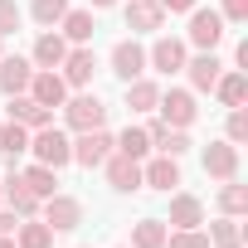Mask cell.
Masks as SVG:
<instances>
[{
  "label": "cell",
  "instance_id": "cell-40",
  "mask_svg": "<svg viewBox=\"0 0 248 248\" xmlns=\"http://www.w3.org/2000/svg\"><path fill=\"white\" fill-rule=\"evenodd\" d=\"M0 204H5V180H0Z\"/></svg>",
  "mask_w": 248,
  "mask_h": 248
},
{
  "label": "cell",
  "instance_id": "cell-21",
  "mask_svg": "<svg viewBox=\"0 0 248 248\" xmlns=\"http://www.w3.org/2000/svg\"><path fill=\"white\" fill-rule=\"evenodd\" d=\"M63 54H68V39H63V34L44 30V34L34 39V63H39V68H59V63H63Z\"/></svg>",
  "mask_w": 248,
  "mask_h": 248
},
{
  "label": "cell",
  "instance_id": "cell-39",
  "mask_svg": "<svg viewBox=\"0 0 248 248\" xmlns=\"http://www.w3.org/2000/svg\"><path fill=\"white\" fill-rule=\"evenodd\" d=\"M0 248H15V233H0Z\"/></svg>",
  "mask_w": 248,
  "mask_h": 248
},
{
  "label": "cell",
  "instance_id": "cell-36",
  "mask_svg": "<svg viewBox=\"0 0 248 248\" xmlns=\"http://www.w3.org/2000/svg\"><path fill=\"white\" fill-rule=\"evenodd\" d=\"M161 10H170V15H190L195 10V0H156Z\"/></svg>",
  "mask_w": 248,
  "mask_h": 248
},
{
  "label": "cell",
  "instance_id": "cell-38",
  "mask_svg": "<svg viewBox=\"0 0 248 248\" xmlns=\"http://www.w3.org/2000/svg\"><path fill=\"white\" fill-rule=\"evenodd\" d=\"M88 5H93V10H107V5H117V0H88Z\"/></svg>",
  "mask_w": 248,
  "mask_h": 248
},
{
  "label": "cell",
  "instance_id": "cell-11",
  "mask_svg": "<svg viewBox=\"0 0 248 248\" xmlns=\"http://www.w3.org/2000/svg\"><path fill=\"white\" fill-rule=\"evenodd\" d=\"M204 175L233 180V175H238V146H233V141H209V146H204Z\"/></svg>",
  "mask_w": 248,
  "mask_h": 248
},
{
  "label": "cell",
  "instance_id": "cell-4",
  "mask_svg": "<svg viewBox=\"0 0 248 248\" xmlns=\"http://www.w3.org/2000/svg\"><path fill=\"white\" fill-rule=\"evenodd\" d=\"M161 117H166V127H175V132H185L190 122L200 117V107H195V93H185V88H170V93H161Z\"/></svg>",
  "mask_w": 248,
  "mask_h": 248
},
{
  "label": "cell",
  "instance_id": "cell-23",
  "mask_svg": "<svg viewBox=\"0 0 248 248\" xmlns=\"http://www.w3.org/2000/svg\"><path fill=\"white\" fill-rule=\"evenodd\" d=\"M59 25H63V39H68V44H88L93 30H97V25H93V10H68Z\"/></svg>",
  "mask_w": 248,
  "mask_h": 248
},
{
  "label": "cell",
  "instance_id": "cell-35",
  "mask_svg": "<svg viewBox=\"0 0 248 248\" xmlns=\"http://www.w3.org/2000/svg\"><path fill=\"white\" fill-rule=\"evenodd\" d=\"M224 20L243 25V20H248V0H224Z\"/></svg>",
  "mask_w": 248,
  "mask_h": 248
},
{
  "label": "cell",
  "instance_id": "cell-6",
  "mask_svg": "<svg viewBox=\"0 0 248 248\" xmlns=\"http://www.w3.org/2000/svg\"><path fill=\"white\" fill-rule=\"evenodd\" d=\"M59 68H63L59 78H63L68 88H88V83H93V73H97V54H93L88 44H78V49H68V54H63V63H59Z\"/></svg>",
  "mask_w": 248,
  "mask_h": 248
},
{
  "label": "cell",
  "instance_id": "cell-7",
  "mask_svg": "<svg viewBox=\"0 0 248 248\" xmlns=\"http://www.w3.org/2000/svg\"><path fill=\"white\" fill-rule=\"evenodd\" d=\"M107 156H112V137H107L102 127H93V132H78V141H73V161H78L83 170L102 166Z\"/></svg>",
  "mask_w": 248,
  "mask_h": 248
},
{
  "label": "cell",
  "instance_id": "cell-37",
  "mask_svg": "<svg viewBox=\"0 0 248 248\" xmlns=\"http://www.w3.org/2000/svg\"><path fill=\"white\" fill-rule=\"evenodd\" d=\"M15 219H20L15 209H0V233H15Z\"/></svg>",
  "mask_w": 248,
  "mask_h": 248
},
{
  "label": "cell",
  "instance_id": "cell-16",
  "mask_svg": "<svg viewBox=\"0 0 248 248\" xmlns=\"http://www.w3.org/2000/svg\"><path fill=\"white\" fill-rule=\"evenodd\" d=\"M30 78H34V63H30V59H20V54L0 59V93H5V97L25 93V88H30Z\"/></svg>",
  "mask_w": 248,
  "mask_h": 248
},
{
  "label": "cell",
  "instance_id": "cell-30",
  "mask_svg": "<svg viewBox=\"0 0 248 248\" xmlns=\"http://www.w3.org/2000/svg\"><path fill=\"white\" fill-rule=\"evenodd\" d=\"M30 15H34V25L54 30V25L68 15V0H34V5H30Z\"/></svg>",
  "mask_w": 248,
  "mask_h": 248
},
{
  "label": "cell",
  "instance_id": "cell-10",
  "mask_svg": "<svg viewBox=\"0 0 248 248\" xmlns=\"http://www.w3.org/2000/svg\"><path fill=\"white\" fill-rule=\"evenodd\" d=\"M146 63L156 68V73H180L185 68V39H170V34H161L156 44H151V54H146Z\"/></svg>",
  "mask_w": 248,
  "mask_h": 248
},
{
  "label": "cell",
  "instance_id": "cell-34",
  "mask_svg": "<svg viewBox=\"0 0 248 248\" xmlns=\"http://www.w3.org/2000/svg\"><path fill=\"white\" fill-rule=\"evenodd\" d=\"M20 30V5L15 0H0V34H15Z\"/></svg>",
  "mask_w": 248,
  "mask_h": 248
},
{
  "label": "cell",
  "instance_id": "cell-31",
  "mask_svg": "<svg viewBox=\"0 0 248 248\" xmlns=\"http://www.w3.org/2000/svg\"><path fill=\"white\" fill-rule=\"evenodd\" d=\"M219 209H224V214H233V219H238V214H243V209H248V190H243V185H238V180H224V190H219Z\"/></svg>",
  "mask_w": 248,
  "mask_h": 248
},
{
  "label": "cell",
  "instance_id": "cell-13",
  "mask_svg": "<svg viewBox=\"0 0 248 248\" xmlns=\"http://www.w3.org/2000/svg\"><path fill=\"white\" fill-rule=\"evenodd\" d=\"M185 73H190V88H195V93H214V83H219L224 63H219V54H214V49H204L200 59H185Z\"/></svg>",
  "mask_w": 248,
  "mask_h": 248
},
{
  "label": "cell",
  "instance_id": "cell-29",
  "mask_svg": "<svg viewBox=\"0 0 248 248\" xmlns=\"http://www.w3.org/2000/svg\"><path fill=\"white\" fill-rule=\"evenodd\" d=\"M122 156H132V161H141L146 151H151V137H146V127H127V132H122L117 141H112Z\"/></svg>",
  "mask_w": 248,
  "mask_h": 248
},
{
  "label": "cell",
  "instance_id": "cell-20",
  "mask_svg": "<svg viewBox=\"0 0 248 248\" xmlns=\"http://www.w3.org/2000/svg\"><path fill=\"white\" fill-rule=\"evenodd\" d=\"M25 151H30V127H20V122H0V156L15 166Z\"/></svg>",
  "mask_w": 248,
  "mask_h": 248
},
{
  "label": "cell",
  "instance_id": "cell-2",
  "mask_svg": "<svg viewBox=\"0 0 248 248\" xmlns=\"http://www.w3.org/2000/svg\"><path fill=\"white\" fill-rule=\"evenodd\" d=\"M63 122L73 132H93L107 122V107H102L97 93H78V97H63Z\"/></svg>",
  "mask_w": 248,
  "mask_h": 248
},
{
  "label": "cell",
  "instance_id": "cell-32",
  "mask_svg": "<svg viewBox=\"0 0 248 248\" xmlns=\"http://www.w3.org/2000/svg\"><path fill=\"white\" fill-rule=\"evenodd\" d=\"M166 248H209V233L204 229H170Z\"/></svg>",
  "mask_w": 248,
  "mask_h": 248
},
{
  "label": "cell",
  "instance_id": "cell-26",
  "mask_svg": "<svg viewBox=\"0 0 248 248\" xmlns=\"http://www.w3.org/2000/svg\"><path fill=\"white\" fill-rule=\"evenodd\" d=\"M166 233H170L166 219H141L132 229V248H166Z\"/></svg>",
  "mask_w": 248,
  "mask_h": 248
},
{
  "label": "cell",
  "instance_id": "cell-28",
  "mask_svg": "<svg viewBox=\"0 0 248 248\" xmlns=\"http://www.w3.org/2000/svg\"><path fill=\"white\" fill-rule=\"evenodd\" d=\"M209 243H214V248H243V229H238V219H233V214L214 219V224H209Z\"/></svg>",
  "mask_w": 248,
  "mask_h": 248
},
{
  "label": "cell",
  "instance_id": "cell-14",
  "mask_svg": "<svg viewBox=\"0 0 248 248\" xmlns=\"http://www.w3.org/2000/svg\"><path fill=\"white\" fill-rule=\"evenodd\" d=\"M5 112H10V122H20V127H30V132H39V127H49V122H54V112H49V107H39L30 93H15Z\"/></svg>",
  "mask_w": 248,
  "mask_h": 248
},
{
  "label": "cell",
  "instance_id": "cell-17",
  "mask_svg": "<svg viewBox=\"0 0 248 248\" xmlns=\"http://www.w3.org/2000/svg\"><path fill=\"white\" fill-rule=\"evenodd\" d=\"M141 185H151V190H175L180 185V161L175 156H156L151 166H141Z\"/></svg>",
  "mask_w": 248,
  "mask_h": 248
},
{
  "label": "cell",
  "instance_id": "cell-15",
  "mask_svg": "<svg viewBox=\"0 0 248 248\" xmlns=\"http://www.w3.org/2000/svg\"><path fill=\"white\" fill-rule=\"evenodd\" d=\"M5 204H10L20 219H34V214H39V195L20 180V170H15V166H10V175H5Z\"/></svg>",
  "mask_w": 248,
  "mask_h": 248
},
{
  "label": "cell",
  "instance_id": "cell-24",
  "mask_svg": "<svg viewBox=\"0 0 248 248\" xmlns=\"http://www.w3.org/2000/svg\"><path fill=\"white\" fill-rule=\"evenodd\" d=\"M214 93H219V102H224V107H243V97H248V78H243L238 68H233V73H219Z\"/></svg>",
  "mask_w": 248,
  "mask_h": 248
},
{
  "label": "cell",
  "instance_id": "cell-41",
  "mask_svg": "<svg viewBox=\"0 0 248 248\" xmlns=\"http://www.w3.org/2000/svg\"><path fill=\"white\" fill-rule=\"evenodd\" d=\"M0 39H5V34H0Z\"/></svg>",
  "mask_w": 248,
  "mask_h": 248
},
{
  "label": "cell",
  "instance_id": "cell-1",
  "mask_svg": "<svg viewBox=\"0 0 248 248\" xmlns=\"http://www.w3.org/2000/svg\"><path fill=\"white\" fill-rule=\"evenodd\" d=\"M30 151H34L39 166H54V170H63V166L73 161V141L54 127V122H49V127H39V132H30Z\"/></svg>",
  "mask_w": 248,
  "mask_h": 248
},
{
  "label": "cell",
  "instance_id": "cell-12",
  "mask_svg": "<svg viewBox=\"0 0 248 248\" xmlns=\"http://www.w3.org/2000/svg\"><path fill=\"white\" fill-rule=\"evenodd\" d=\"M112 73H117L122 83L141 78V73H146V49H141L137 39H122V44L112 49Z\"/></svg>",
  "mask_w": 248,
  "mask_h": 248
},
{
  "label": "cell",
  "instance_id": "cell-33",
  "mask_svg": "<svg viewBox=\"0 0 248 248\" xmlns=\"http://www.w3.org/2000/svg\"><path fill=\"white\" fill-rule=\"evenodd\" d=\"M224 132H229V141H233V146H238V141H248V112H243V107H229Z\"/></svg>",
  "mask_w": 248,
  "mask_h": 248
},
{
  "label": "cell",
  "instance_id": "cell-18",
  "mask_svg": "<svg viewBox=\"0 0 248 248\" xmlns=\"http://www.w3.org/2000/svg\"><path fill=\"white\" fill-rule=\"evenodd\" d=\"M161 25H166V10L156 5V0H132V5H127V30L132 34H151Z\"/></svg>",
  "mask_w": 248,
  "mask_h": 248
},
{
  "label": "cell",
  "instance_id": "cell-8",
  "mask_svg": "<svg viewBox=\"0 0 248 248\" xmlns=\"http://www.w3.org/2000/svg\"><path fill=\"white\" fill-rule=\"evenodd\" d=\"M25 93H30L39 107H49V112H54V107H63V97H68V83H63L54 68H39V73L30 78V88H25Z\"/></svg>",
  "mask_w": 248,
  "mask_h": 248
},
{
  "label": "cell",
  "instance_id": "cell-9",
  "mask_svg": "<svg viewBox=\"0 0 248 248\" xmlns=\"http://www.w3.org/2000/svg\"><path fill=\"white\" fill-rule=\"evenodd\" d=\"M102 166H107V185H112V190H122V195L141 190V161L122 156V151H112V156H107Z\"/></svg>",
  "mask_w": 248,
  "mask_h": 248
},
{
  "label": "cell",
  "instance_id": "cell-19",
  "mask_svg": "<svg viewBox=\"0 0 248 248\" xmlns=\"http://www.w3.org/2000/svg\"><path fill=\"white\" fill-rule=\"evenodd\" d=\"M166 224H170V229H200V224H204V204H200L195 195H175Z\"/></svg>",
  "mask_w": 248,
  "mask_h": 248
},
{
  "label": "cell",
  "instance_id": "cell-27",
  "mask_svg": "<svg viewBox=\"0 0 248 248\" xmlns=\"http://www.w3.org/2000/svg\"><path fill=\"white\" fill-rule=\"evenodd\" d=\"M20 180H25V185H30V190H34L39 200H49V195H54V185H59V170H54V166H39V161H34L30 170H20Z\"/></svg>",
  "mask_w": 248,
  "mask_h": 248
},
{
  "label": "cell",
  "instance_id": "cell-25",
  "mask_svg": "<svg viewBox=\"0 0 248 248\" xmlns=\"http://www.w3.org/2000/svg\"><path fill=\"white\" fill-rule=\"evenodd\" d=\"M156 102H161V88H156L151 78H132V83H127V107H132V112H151Z\"/></svg>",
  "mask_w": 248,
  "mask_h": 248
},
{
  "label": "cell",
  "instance_id": "cell-22",
  "mask_svg": "<svg viewBox=\"0 0 248 248\" xmlns=\"http://www.w3.org/2000/svg\"><path fill=\"white\" fill-rule=\"evenodd\" d=\"M15 248H54V229L44 219H25L15 224Z\"/></svg>",
  "mask_w": 248,
  "mask_h": 248
},
{
  "label": "cell",
  "instance_id": "cell-3",
  "mask_svg": "<svg viewBox=\"0 0 248 248\" xmlns=\"http://www.w3.org/2000/svg\"><path fill=\"white\" fill-rule=\"evenodd\" d=\"M39 209H44V224H49L54 233H73V229L83 224V200H73V195H59V190H54Z\"/></svg>",
  "mask_w": 248,
  "mask_h": 248
},
{
  "label": "cell",
  "instance_id": "cell-5",
  "mask_svg": "<svg viewBox=\"0 0 248 248\" xmlns=\"http://www.w3.org/2000/svg\"><path fill=\"white\" fill-rule=\"evenodd\" d=\"M219 39H224V15L219 10H190V44L195 49H219Z\"/></svg>",
  "mask_w": 248,
  "mask_h": 248
}]
</instances>
